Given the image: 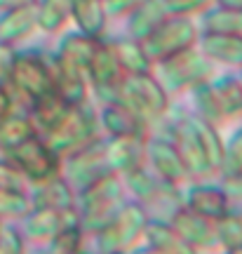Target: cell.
<instances>
[{
    "label": "cell",
    "mask_w": 242,
    "mask_h": 254,
    "mask_svg": "<svg viewBox=\"0 0 242 254\" xmlns=\"http://www.w3.org/2000/svg\"><path fill=\"white\" fill-rule=\"evenodd\" d=\"M122 202H125V184H122V177L113 172H106L97 182L75 190V209L87 238H92L99 228L106 226Z\"/></svg>",
    "instance_id": "2"
},
{
    "label": "cell",
    "mask_w": 242,
    "mask_h": 254,
    "mask_svg": "<svg viewBox=\"0 0 242 254\" xmlns=\"http://www.w3.org/2000/svg\"><path fill=\"white\" fill-rule=\"evenodd\" d=\"M106 172L111 170L106 163V139L104 136L61 158V177L75 190L97 182Z\"/></svg>",
    "instance_id": "10"
},
{
    "label": "cell",
    "mask_w": 242,
    "mask_h": 254,
    "mask_svg": "<svg viewBox=\"0 0 242 254\" xmlns=\"http://www.w3.org/2000/svg\"><path fill=\"white\" fill-rule=\"evenodd\" d=\"M165 7L170 14H177V17H193L197 19L202 12L214 5V0H162Z\"/></svg>",
    "instance_id": "39"
},
{
    "label": "cell",
    "mask_w": 242,
    "mask_h": 254,
    "mask_svg": "<svg viewBox=\"0 0 242 254\" xmlns=\"http://www.w3.org/2000/svg\"><path fill=\"white\" fill-rule=\"evenodd\" d=\"M78 254H97V252H90V250L85 247V250H80V252H78Z\"/></svg>",
    "instance_id": "50"
},
{
    "label": "cell",
    "mask_w": 242,
    "mask_h": 254,
    "mask_svg": "<svg viewBox=\"0 0 242 254\" xmlns=\"http://www.w3.org/2000/svg\"><path fill=\"white\" fill-rule=\"evenodd\" d=\"M87 233L80 226V217L75 214L61 226V231L47 243L45 254H78L87 247Z\"/></svg>",
    "instance_id": "34"
},
{
    "label": "cell",
    "mask_w": 242,
    "mask_h": 254,
    "mask_svg": "<svg viewBox=\"0 0 242 254\" xmlns=\"http://www.w3.org/2000/svg\"><path fill=\"white\" fill-rule=\"evenodd\" d=\"M167 139L177 146V151H179L181 160H183L193 182L214 177V172H212V167H209V163L205 158V151L200 146V139L195 134V127H193L188 116H181V118H177L172 123L170 129H167Z\"/></svg>",
    "instance_id": "12"
},
{
    "label": "cell",
    "mask_w": 242,
    "mask_h": 254,
    "mask_svg": "<svg viewBox=\"0 0 242 254\" xmlns=\"http://www.w3.org/2000/svg\"><path fill=\"white\" fill-rule=\"evenodd\" d=\"M132 254H170V252H162V250H153V247H148V245H139Z\"/></svg>",
    "instance_id": "47"
},
{
    "label": "cell",
    "mask_w": 242,
    "mask_h": 254,
    "mask_svg": "<svg viewBox=\"0 0 242 254\" xmlns=\"http://www.w3.org/2000/svg\"><path fill=\"white\" fill-rule=\"evenodd\" d=\"M122 78H125V73L120 68V62H118L116 50L111 45V40H108V38H101L97 52L92 57L90 66H87V80H90L92 97L99 99L101 94H106L108 90H113Z\"/></svg>",
    "instance_id": "18"
},
{
    "label": "cell",
    "mask_w": 242,
    "mask_h": 254,
    "mask_svg": "<svg viewBox=\"0 0 242 254\" xmlns=\"http://www.w3.org/2000/svg\"><path fill=\"white\" fill-rule=\"evenodd\" d=\"M43 136L57 151L59 158L101 139L104 134H101V125H99L97 106L92 104V99L85 101V104H78V106H71L61 123L54 127L52 132H47Z\"/></svg>",
    "instance_id": "6"
},
{
    "label": "cell",
    "mask_w": 242,
    "mask_h": 254,
    "mask_svg": "<svg viewBox=\"0 0 242 254\" xmlns=\"http://www.w3.org/2000/svg\"><path fill=\"white\" fill-rule=\"evenodd\" d=\"M0 189H24L28 190V182L24 174L19 172V167L9 158L0 155Z\"/></svg>",
    "instance_id": "41"
},
{
    "label": "cell",
    "mask_w": 242,
    "mask_h": 254,
    "mask_svg": "<svg viewBox=\"0 0 242 254\" xmlns=\"http://www.w3.org/2000/svg\"><path fill=\"white\" fill-rule=\"evenodd\" d=\"M231 202L233 198L226 193L221 182L207 184V179H197V182H188L181 189V205L212 221L226 214L231 209Z\"/></svg>",
    "instance_id": "13"
},
{
    "label": "cell",
    "mask_w": 242,
    "mask_h": 254,
    "mask_svg": "<svg viewBox=\"0 0 242 254\" xmlns=\"http://www.w3.org/2000/svg\"><path fill=\"white\" fill-rule=\"evenodd\" d=\"M200 31L207 33H231L242 36V9L226 7V5H212V7L200 14Z\"/></svg>",
    "instance_id": "32"
},
{
    "label": "cell",
    "mask_w": 242,
    "mask_h": 254,
    "mask_svg": "<svg viewBox=\"0 0 242 254\" xmlns=\"http://www.w3.org/2000/svg\"><path fill=\"white\" fill-rule=\"evenodd\" d=\"M28 195H31V205L33 207H50V209H71L75 207V189L63 179L61 174L59 177H52L43 184H36L28 189Z\"/></svg>",
    "instance_id": "22"
},
{
    "label": "cell",
    "mask_w": 242,
    "mask_h": 254,
    "mask_svg": "<svg viewBox=\"0 0 242 254\" xmlns=\"http://www.w3.org/2000/svg\"><path fill=\"white\" fill-rule=\"evenodd\" d=\"M141 245H148L153 250H162V252H170V254H195L186 245V240L177 233V228L172 226L167 219H160V217L148 219Z\"/></svg>",
    "instance_id": "28"
},
{
    "label": "cell",
    "mask_w": 242,
    "mask_h": 254,
    "mask_svg": "<svg viewBox=\"0 0 242 254\" xmlns=\"http://www.w3.org/2000/svg\"><path fill=\"white\" fill-rule=\"evenodd\" d=\"M122 184H125V193H129L132 200H136L139 205H144L148 214L153 209L162 207L160 219H167L181 205V189L162 182L148 167H139L134 172L125 174Z\"/></svg>",
    "instance_id": "8"
},
{
    "label": "cell",
    "mask_w": 242,
    "mask_h": 254,
    "mask_svg": "<svg viewBox=\"0 0 242 254\" xmlns=\"http://www.w3.org/2000/svg\"><path fill=\"white\" fill-rule=\"evenodd\" d=\"M146 167L155 177H160L162 182H167L170 186H177V189H183L188 182H193L183 160H181L179 151H177V146L172 144L167 136H148Z\"/></svg>",
    "instance_id": "11"
},
{
    "label": "cell",
    "mask_w": 242,
    "mask_h": 254,
    "mask_svg": "<svg viewBox=\"0 0 242 254\" xmlns=\"http://www.w3.org/2000/svg\"><path fill=\"white\" fill-rule=\"evenodd\" d=\"M165 17H170V12H167L162 0H144L132 14L125 17V26H127L125 36L144 40L146 36H151L153 31L160 26Z\"/></svg>",
    "instance_id": "27"
},
{
    "label": "cell",
    "mask_w": 242,
    "mask_h": 254,
    "mask_svg": "<svg viewBox=\"0 0 242 254\" xmlns=\"http://www.w3.org/2000/svg\"><path fill=\"white\" fill-rule=\"evenodd\" d=\"M197 38H200L197 19L170 14V17L162 19L160 26L155 28L151 36H146L141 43H144L146 52L153 59V64H158L162 59H167V57L188 50V47H195Z\"/></svg>",
    "instance_id": "7"
},
{
    "label": "cell",
    "mask_w": 242,
    "mask_h": 254,
    "mask_svg": "<svg viewBox=\"0 0 242 254\" xmlns=\"http://www.w3.org/2000/svg\"><path fill=\"white\" fill-rule=\"evenodd\" d=\"M216 5H226V7H238L242 9V0H214Z\"/></svg>",
    "instance_id": "48"
},
{
    "label": "cell",
    "mask_w": 242,
    "mask_h": 254,
    "mask_svg": "<svg viewBox=\"0 0 242 254\" xmlns=\"http://www.w3.org/2000/svg\"><path fill=\"white\" fill-rule=\"evenodd\" d=\"M99 40H101V38L85 36L80 31L66 33V36L59 40V47H57L54 57L61 59L63 64H68V66H75V68H80V71L87 73V66H90L92 57L97 52Z\"/></svg>",
    "instance_id": "25"
},
{
    "label": "cell",
    "mask_w": 242,
    "mask_h": 254,
    "mask_svg": "<svg viewBox=\"0 0 242 254\" xmlns=\"http://www.w3.org/2000/svg\"><path fill=\"white\" fill-rule=\"evenodd\" d=\"M38 136V129L26 109H14L0 120V153H7L19 144Z\"/></svg>",
    "instance_id": "29"
},
{
    "label": "cell",
    "mask_w": 242,
    "mask_h": 254,
    "mask_svg": "<svg viewBox=\"0 0 242 254\" xmlns=\"http://www.w3.org/2000/svg\"><path fill=\"white\" fill-rule=\"evenodd\" d=\"M68 109H71V104L66 99H61L54 90L43 94V97H38V99H33L26 106L28 116H31V120H33V125L38 129V134L52 132L54 127L63 120V116L68 113Z\"/></svg>",
    "instance_id": "24"
},
{
    "label": "cell",
    "mask_w": 242,
    "mask_h": 254,
    "mask_svg": "<svg viewBox=\"0 0 242 254\" xmlns=\"http://www.w3.org/2000/svg\"><path fill=\"white\" fill-rule=\"evenodd\" d=\"M14 109H21V106L17 104V99H14L12 90H9L5 82H0V120L5 118V116H9Z\"/></svg>",
    "instance_id": "44"
},
{
    "label": "cell",
    "mask_w": 242,
    "mask_h": 254,
    "mask_svg": "<svg viewBox=\"0 0 242 254\" xmlns=\"http://www.w3.org/2000/svg\"><path fill=\"white\" fill-rule=\"evenodd\" d=\"M78 214V209L71 207V209H50V207H31L28 214L21 219V236L26 238V243L31 245H40V247H47V243L52 240L61 226L68 221L71 217Z\"/></svg>",
    "instance_id": "15"
},
{
    "label": "cell",
    "mask_w": 242,
    "mask_h": 254,
    "mask_svg": "<svg viewBox=\"0 0 242 254\" xmlns=\"http://www.w3.org/2000/svg\"><path fill=\"white\" fill-rule=\"evenodd\" d=\"M153 73L158 75V80L170 94H188L195 85L214 78L216 66L195 45L179 52V55H172L158 62Z\"/></svg>",
    "instance_id": "5"
},
{
    "label": "cell",
    "mask_w": 242,
    "mask_h": 254,
    "mask_svg": "<svg viewBox=\"0 0 242 254\" xmlns=\"http://www.w3.org/2000/svg\"><path fill=\"white\" fill-rule=\"evenodd\" d=\"M212 85H214L216 99H219V106L224 111L226 123L240 120L242 118V85L238 73L235 75H214Z\"/></svg>",
    "instance_id": "33"
},
{
    "label": "cell",
    "mask_w": 242,
    "mask_h": 254,
    "mask_svg": "<svg viewBox=\"0 0 242 254\" xmlns=\"http://www.w3.org/2000/svg\"><path fill=\"white\" fill-rule=\"evenodd\" d=\"M24 5H36V0H0V12H7L14 7H24Z\"/></svg>",
    "instance_id": "46"
},
{
    "label": "cell",
    "mask_w": 242,
    "mask_h": 254,
    "mask_svg": "<svg viewBox=\"0 0 242 254\" xmlns=\"http://www.w3.org/2000/svg\"><path fill=\"white\" fill-rule=\"evenodd\" d=\"M52 62V80H54V92L66 99L71 106L85 104L92 99V90H90V80H87V73L63 64L61 59H57L54 55H50Z\"/></svg>",
    "instance_id": "19"
},
{
    "label": "cell",
    "mask_w": 242,
    "mask_h": 254,
    "mask_svg": "<svg viewBox=\"0 0 242 254\" xmlns=\"http://www.w3.org/2000/svg\"><path fill=\"white\" fill-rule=\"evenodd\" d=\"M238 78H240V85H242V68H240V71H238Z\"/></svg>",
    "instance_id": "51"
},
{
    "label": "cell",
    "mask_w": 242,
    "mask_h": 254,
    "mask_svg": "<svg viewBox=\"0 0 242 254\" xmlns=\"http://www.w3.org/2000/svg\"><path fill=\"white\" fill-rule=\"evenodd\" d=\"M144 0H104V7L108 12V19H125L132 14Z\"/></svg>",
    "instance_id": "42"
},
{
    "label": "cell",
    "mask_w": 242,
    "mask_h": 254,
    "mask_svg": "<svg viewBox=\"0 0 242 254\" xmlns=\"http://www.w3.org/2000/svg\"><path fill=\"white\" fill-rule=\"evenodd\" d=\"M97 101L99 104H111V101L125 104L127 109L139 113L146 123L155 125L170 113L172 94L162 87L155 73H144V75H125L113 90L101 94Z\"/></svg>",
    "instance_id": "1"
},
{
    "label": "cell",
    "mask_w": 242,
    "mask_h": 254,
    "mask_svg": "<svg viewBox=\"0 0 242 254\" xmlns=\"http://www.w3.org/2000/svg\"><path fill=\"white\" fill-rule=\"evenodd\" d=\"M111 45L116 50V57H118L120 68H122L125 75H144V73H153L155 64H153V59L148 57V52H146V47L141 40L122 36V38L111 40Z\"/></svg>",
    "instance_id": "26"
},
{
    "label": "cell",
    "mask_w": 242,
    "mask_h": 254,
    "mask_svg": "<svg viewBox=\"0 0 242 254\" xmlns=\"http://www.w3.org/2000/svg\"><path fill=\"white\" fill-rule=\"evenodd\" d=\"M106 139L108 170L118 177L146 167V144L148 136H104Z\"/></svg>",
    "instance_id": "16"
},
{
    "label": "cell",
    "mask_w": 242,
    "mask_h": 254,
    "mask_svg": "<svg viewBox=\"0 0 242 254\" xmlns=\"http://www.w3.org/2000/svg\"><path fill=\"white\" fill-rule=\"evenodd\" d=\"M38 33L36 5H24L7 12H0V43L19 45Z\"/></svg>",
    "instance_id": "21"
},
{
    "label": "cell",
    "mask_w": 242,
    "mask_h": 254,
    "mask_svg": "<svg viewBox=\"0 0 242 254\" xmlns=\"http://www.w3.org/2000/svg\"><path fill=\"white\" fill-rule=\"evenodd\" d=\"M0 155L9 158L12 163L17 165L19 172L24 174V179L28 182V189L61 174V158L57 155L52 146L47 144L43 134L33 136V139H28L24 144H19L17 148Z\"/></svg>",
    "instance_id": "9"
},
{
    "label": "cell",
    "mask_w": 242,
    "mask_h": 254,
    "mask_svg": "<svg viewBox=\"0 0 242 254\" xmlns=\"http://www.w3.org/2000/svg\"><path fill=\"white\" fill-rule=\"evenodd\" d=\"M71 24L75 31L92 38H106L108 12L104 0H71Z\"/></svg>",
    "instance_id": "23"
},
{
    "label": "cell",
    "mask_w": 242,
    "mask_h": 254,
    "mask_svg": "<svg viewBox=\"0 0 242 254\" xmlns=\"http://www.w3.org/2000/svg\"><path fill=\"white\" fill-rule=\"evenodd\" d=\"M216 231V245L219 250L226 247H240L242 245V209H228L226 214L214 221Z\"/></svg>",
    "instance_id": "36"
},
{
    "label": "cell",
    "mask_w": 242,
    "mask_h": 254,
    "mask_svg": "<svg viewBox=\"0 0 242 254\" xmlns=\"http://www.w3.org/2000/svg\"><path fill=\"white\" fill-rule=\"evenodd\" d=\"M242 172V127H238L235 132H231V136L226 139L224 146V163H221V177H231V174Z\"/></svg>",
    "instance_id": "38"
},
{
    "label": "cell",
    "mask_w": 242,
    "mask_h": 254,
    "mask_svg": "<svg viewBox=\"0 0 242 254\" xmlns=\"http://www.w3.org/2000/svg\"><path fill=\"white\" fill-rule=\"evenodd\" d=\"M0 254H28V243L17 226L5 224L0 231Z\"/></svg>",
    "instance_id": "40"
},
{
    "label": "cell",
    "mask_w": 242,
    "mask_h": 254,
    "mask_svg": "<svg viewBox=\"0 0 242 254\" xmlns=\"http://www.w3.org/2000/svg\"><path fill=\"white\" fill-rule=\"evenodd\" d=\"M193 127H195V134L200 139V146H202V151H205V158L209 167H212V172L214 177H219L221 172V163H224V146H226V136L221 134V127L212 125V123H207V120L197 118L190 113L188 116Z\"/></svg>",
    "instance_id": "30"
},
{
    "label": "cell",
    "mask_w": 242,
    "mask_h": 254,
    "mask_svg": "<svg viewBox=\"0 0 242 254\" xmlns=\"http://www.w3.org/2000/svg\"><path fill=\"white\" fill-rule=\"evenodd\" d=\"M14 57H17L14 45L0 43V82H5V85H7V78H9V71H12V64H14Z\"/></svg>",
    "instance_id": "43"
},
{
    "label": "cell",
    "mask_w": 242,
    "mask_h": 254,
    "mask_svg": "<svg viewBox=\"0 0 242 254\" xmlns=\"http://www.w3.org/2000/svg\"><path fill=\"white\" fill-rule=\"evenodd\" d=\"M148 219H151V214L146 212L144 205H139L136 200H125L106 226L99 228L90 238V240H94V252L132 254L144 243Z\"/></svg>",
    "instance_id": "3"
},
{
    "label": "cell",
    "mask_w": 242,
    "mask_h": 254,
    "mask_svg": "<svg viewBox=\"0 0 242 254\" xmlns=\"http://www.w3.org/2000/svg\"><path fill=\"white\" fill-rule=\"evenodd\" d=\"M167 221L177 228V233L186 240V245L195 254H205V252L219 250V245H216L214 221H212V219L200 217L195 212H190L188 207L179 205V207L167 217Z\"/></svg>",
    "instance_id": "14"
},
{
    "label": "cell",
    "mask_w": 242,
    "mask_h": 254,
    "mask_svg": "<svg viewBox=\"0 0 242 254\" xmlns=\"http://www.w3.org/2000/svg\"><path fill=\"white\" fill-rule=\"evenodd\" d=\"M188 94H190V99H193V109H195L193 111V116L207 120V123H212V125H216V127L226 125L224 111H221V106H219V99H216V92H214L212 80L195 85Z\"/></svg>",
    "instance_id": "35"
},
{
    "label": "cell",
    "mask_w": 242,
    "mask_h": 254,
    "mask_svg": "<svg viewBox=\"0 0 242 254\" xmlns=\"http://www.w3.org/2000/svg\"><path fill=\"white\" fill-rule=\"evenodd\" d=\"M221 254H242V245L240 247H226V250H221Z\"/></svg>",
    "instance_id": "49"
},
{
    "label": "cell",
    "mask_w": 242,
    "mask_h": 254,
    "mask_svg": "<svg viewBox=\"0 0 242 254\" xmlns=\"http://www.w3.org/2000/svg\"><path fill=\"white\" fill-rule=\"evenodd\" d=\"M197 50L214 66H228V68H235V71L242 68V36L200 31Z\"/></svg>",
    "instance_id": "20"
},
{
    "label": "cell",
    "mask_w": 242,
    "mask_h": 254,
    "mask_svg": "<svg viewBox=\"0 0 242 254\" xmlns=\"http://www.w3.org/2000/svg\"><path fill=\"white\" fill-rule=\"evenodd\" d=\"M36 19L40 33H63L71 24V0H36Z\"/></svg>",
    "instance_id": "31"
},
{
    "label": "cell",
    "mask_w": 242,
    "mask_h": 254,
    "mask_svg": "<svg viewBox=\"0 0 242 254\" xmlns=\"http://www.w3.org/2000/svg\"><path fill=\"white\" fill-rule=\"evenodd\" d=\"M7 87L12 90L14 99L21 109L38 97L54 90L52 80V62L50 55H43L40 50H24L17 52L12 71L7 78Z\"/></svg>",
    "instance_id": "4"
},
{
    "label": "cell",
    "mask_w": 242,
    "mask_h": 254,
    "mask_svg": "<svg viewBox=\"0 0 242 254\" xmlns=\"http://www.w3.org/2000/svg\"><path fill=\"white\" fill-rule=\"evenodd\" d=\"M99 125L104 136H151V123H146L139 113L127 109L125 104H99Z\"/></svg>",
    "instance_id": "17"
},
{
    "label": "cell",
    "mask_w": 242,
    "mask_h": 254,
    "mask_svg": "<svg viewBox=\"0 0 242 254\" xmlns=\"http://www.w3.org/2000/svg\"><path fill=\"white\" fill-rule=\"evenodd\" d=\"M31 195L24 189H0V219L7 221H21L28 214Z\"/></svg>",
    "instance_id": "37"
},
{
    "label": "cell",
    "mask_w": 242,
    "mask_h": 254,
    "mask_svg": "<svg viewBox=\"0 0 242 254\" xmlns=\"http://www.w3.org/2000/svg\"><path fill=\"white\" fill-rule=\"evenodd\" d=\"M2 226H5V221H2V219H0V231H2Z\"/></svg>",
    "instance_id": "52"
},
{
    "label": "cell",
    "mask_w": 242,
    "mask_h": 254,
    "mask_svg": "<svg viewBox=\"0 0 242 254\" xmlns=\"http://www.w3.org/2000/svg\"><path fill=\"white\" fill-rule=\"evenodd\" d=\"M219 182H221L226 193H228L233 200H242V172L231 174V177H221Z\"/></svg>",
    "instance_id": "45"
}]
</instances>
